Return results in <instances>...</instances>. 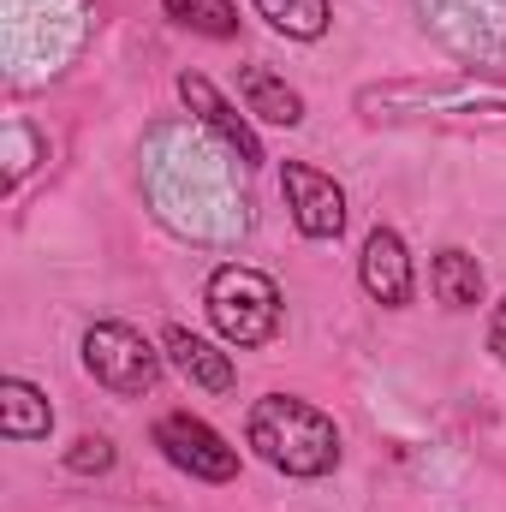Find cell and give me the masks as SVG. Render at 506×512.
<instances>
[{"label":"cell","mask_w":506,"mask_h":512,"mask_svg":"<svg viewBox=\"0 0 506 512\" xmlns=\"http://www.w3.org/2000/svg\"><path fill=\"white\" fill-rule=\"evenodd\" d=\"M358 114L370 126H435V131H501L506 84L495 78H387L358 90Z\"/></svg>","instance_id":"cell-1"},{"label":"cell","mask_w":506,"mask_h":512,"mask_svg":"<svg viewBox=\"0 0 506 512\" xmlns=\"http://www.w3.org/2000/svg\"><path fill=\"white\" fill-rule=\"evenodd\" d=\"M54 429V405L42 387H30L24 376H6L0 382V435L6 441H48Z\"/></svg>","instance_id":"cell-10"},{"label":"cell","mask_w":506,"mask_h":512,"mask_svg":"<svg viewBox=\"0 0 506 512\" xmlns=\"http://www.w3.org/2000/svg\"><path fill=\"white\" fill-rule=\"evenodd\" d=\"M179 102H185L203 126H209L227 149H233V155H239V167H262V161H268L256 126L233 108V102H227V96H221V90H215V84H209V78H203V72H179Z\"/></svg>","instance_id":"cell-7"},{"label":"cell","mask_w":506,"mask_h":512,"mask_svg":"<svg viewBox=\"0 0 506 512\" xmlns=\"http://www.w3.org/2000/svg\"><path fill=\"white\" fill-rule=\"evenodd\" d=\"M239 96H245V114L256 120H268V126H304V96L286 84V78H274L268 66H245L239 72Z\"/></svg>","instance_id":"cell-11"},{"label":"cell","mask_w":506,"mask_h":512,"mask_svg":"<svg viewBox=\"0 0 506 512\" xmlns=\"http://www.w3.org/2000/svg\"><path fill=\"white\" fill-rule=\"evenodd\" d=\"M429 292L447 310H477L483 304V262L471 251H459V245H447V251L429 262Z\"/></svg>","instance_id":"cell-12"},{"label":"cell","mask_w":506,"mask_h":512,"mask_svg":"<svg viewBox=\"0 0 506 512\" xmlns=\"http://www.w3.org/2000/svg\"><path fill=\"white\" fill-rule=\"evenodd\" d=\"M245 447L280 477L316 483L340 465V423L298 393H262L245 411Z\"/></svg>","instance_id":"cell-2"},{"label":"cell","mask_w":506,"mask_h":512,"mask_svg":"<svg viewBox=\"0 0 506 512\" xmlns=\"http://www.w3.org/2000/svg\"><path fill=\"white\" fill-rule=\"evenodd\" d=\"M358 280L370 292V304L381 310H405L417 298V268H411V251L393 227H376L364 239V256H358Z\"/></svg>","instance_id":"cell-8"},{"label":"cell","mask_w":506,"mask_h":512,"mask_svg":"<svg viewBox=\"0 0 506 512\" xmlns=\"http://www.w3.org/2000/svg\"><path fill=\"white\" fill-rule=\"evenodd\" d=\"M149 435H155L161 459H167L173 471H185L191 483H233V477H239V447H233L215 423H203V417H191V411H161Z\"/></svg>","instance_id":"cell-5"},{"label":"cell","mask_w":506,"mask_h":512,"mask_svg":"<svg viewBox=\"0 0 506 512\" xmlns=\"http://www.w3.org/2000/svg\"><path fill=\"white\" fill-rule=\"evenodd\" d=\"M108 465H114V441L108 435H78L72 453H66V471H78V477H102Z\"/></svg>","instance_id":"cell-15"},{"label":"cell","mask_w":506,"mask_h":512,"mask_svg":"<svg viewBox=\"0 0 506 512\" xmlns=\"http://www.w3.org/2000/svg\"><path fill=\"white\" fill-rule=\"evenodd\" d=\"M203 310L215 322V334L239 352H256L280 334L286 322V304H280V286L262 274V268H245V262H221L203 286Z\"/></svg>","instance_id":"cell-3"},{"label":"cell","mask_w":506,"mask_h":512,"mask_svg":"<svg viewBox=\"0 0 506 512\" xmlns=\"http://www.w3.org/2000/svg\"><path fill=\"white\" fill-rule=\"evenodd\" d=\"M280 191H286V209H292V227L316 245L340 239L346 233V191L334 185V173L310 167V161H280Z\"/></svg>","instance_id":"cell-6"},{"label":"cell","mask_w":506,"mask_h":512,"mask_svg":"<svg viewBox=\"0 0 506 512\" xmlns=\"http://www.w3.org/2000/svg\"><path fill=\"white\" fill-rule=\"evenodd\" d=\"M161 6H167L173 24H185V30L209 36V42H233L239 36V6L233 0H161Z\"/></svg>","instance_id":"cell-14"},{"label":"cell","mask_w":506,"mask_h":512,"mask_svg":"<svg viewBox=\"0 0 506 512\" xmlns=\"http://www.w3.org/2000/svg\"><path fill=\"white\" fill-rule=\"evenodd\" d=\"M161 352H167V364L197 387V393H233V382H239L233 352H221L215 340H203V334H191V328H167V334H161Z\"/></svg>","instance_id":"cell-9"},{"label":"cell","mask_w":506,"mask_h":512,"mask_svg":"<svg viewBox=\"0 0 506 512\" xmlns=\"http://www.w3.org/2000/svg\"><path fill=\"white\" fill-rule=\"evenodd\" d=\"M489 352L506 364V298L495 304V316H489Z\"/></svg>","instance_id":"cell-16"},{"label":"cell","mask_w":506,"mask_h":512,"mask_svg":"<svg viewBox=\"0 0 506 512\" xmlns=\"http://www.w3.org/2000/svg\"><path fill=\"white\" fill-rule=\"evenodd\" d=\"M251 6L268 30H280L292 42H316L334 24V0H251Z\"/></svg>","instance_id":"cell-13"},{"label":"cell","mask_w":506,"mask_h":512,"mask_svg":"<svg viewBox=\"0 0 506 512\" xmlns=\"http://www.w3.org/2000/svg\"><path fill=\"white\" fill-rule=\"evenodd\" d=\"M161 358L167 352H155V340H143L131 322H90L84 328V370H90V382L120 393V399L155 393Z\"/></svg>","instance_id":"cell-4"}]
</instances>
